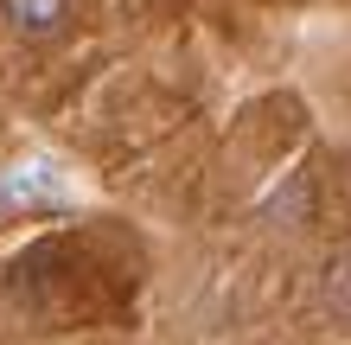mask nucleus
<instances>
[{
  "mask_svg": "<svg viewBox=\"0 0 351 345\" xmlns=\"http://www.w3.org/2000/svg\"><path fill=\"white\" fill-rule=\"evenodd\" d=\"M0 13H7V26H13V32L45 38V32H58V26H64L71 0H0Z\"/></svg>",
  "mask_w": 351,
  "mask_h": 345,
  "instance_id": "1",
  "label": "nucleus"
}]
</instances>
